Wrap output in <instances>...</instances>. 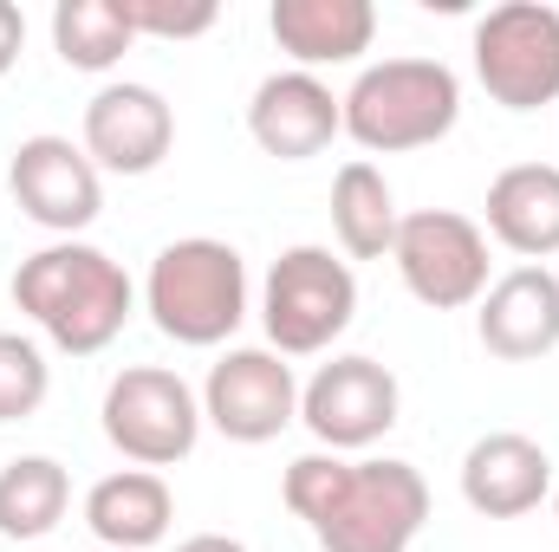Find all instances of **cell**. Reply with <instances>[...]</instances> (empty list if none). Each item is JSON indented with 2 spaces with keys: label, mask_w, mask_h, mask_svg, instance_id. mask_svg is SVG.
<instances>
[{
  "label": "cell",
  "mask_w": 559,
  "mask_h": 552,
  "mask_svg": "<svg viewBox=\"0 0 559 552\" xmlns=\"http://www.w3.org/2000/svg\"><path fill=\"white\" fill-rule=\"evenodd\" d=\"M274 46L293 59V72L319 65H352L378 39V7L371 0H274L267 13Z\"/></svg>",
  "instance_id": "cell-16"
},
{
  "label": "cell",
  "mask_w": 559,
  "mask_h": 552,
  "mask_svg": "<svg viewBox=\"0 0 559 552\" xmlns=\"http://www.w3.org/2000/svg\"><path fill=\"white\" fill-rule=\"evenodd\" d=\"M72 507V475L52 455H20L0 468V540H46Z\"/></svg>",
  "instance_id": "cell-20"
},
{
  "label": "cell",
  "mask_w": 559,
  "mask_h": 552,
  "mask_svg": "<svg viewBox=\"0 0 559 552\" xmlns=\"http://www.w3.org/2000/svg\"><path fill=\"white\" fill-rule=\"evenodd\" d=\"M462 501L481 520H521L540 501H554V461L534 435L521 429H488L462 455Z\"/></svg>",
  "instance_id": "cell-14"
},
{
  "label": "cell",
  "mask_w": 559,
  "mask_h": 552,
  "mask_svg": "<svg viewBox=\"0 0 559 552\" xmlns=\"http://www.w3.org/2000/svg\"><path fill=\"white\" fill-rule=\"evenodd\" d=\"M52 46L79 72H111L138 46V33L124 20V0H59L52 7Z\"/></svg>",
  "instance_id": "cell-21"
},
{
  "label": "cell",
  "mask_w": 559,
  "mask_h": 552,
  "mask_svg": "<svg viewBox=\"0 0 559 552\" xmlns=\"http://www.w3.org/2000/svg\"><path fill=\"white\" fill-rule=\"evenodd\" d=\"M98 552H105V547H98Z\"/></svg>",
  "instance_id": "cell-28"
},
{
  "label": "cell",
  "mask_w": 559,
  "mask_h": 552,
  "mask_svg": "<svg viewBox=\"0 0 559 552\" xmlns=\"http://www.w3.org/2000/svg\"><path fill=\"white\" fill-rule=\"evenodd\" d=\"M338 105H345V137L371 156L429 149L462 118V79L442 59H378L352 79Z\"/></svg>",
  "instance_id": "cell-3"
},
{
  "label": "cell",
  "mask_w": 559,
  "mask_h": 552,
  "mask_svg": "<svg viewBox=\"0 0 559 552\" xmlns=\"http://www.w3.org/2000/svg\"><path fill=\"white\" fill-rule=\"evenodd\" d=\"M397 274L429 312H462L488 292V235L455 208H417L397 221Z\"/></svg>",
  "instance_id": "cell-9"
},
{
  "label": "cell",
  "mask_w": 559,
  "mask_h": 552,
  "mask_svg": "<svg viewBox=\"0 0 559 552\" xmlns=\"http://www.w3.org/2000/svg\"><path fill=\"white\" fill-rule=\"evenodd\" d=\"M13 305H20L59 351L98 358V351L124 332V319H131V305H138V286H131V274H124L105 248H92V241H52V248H39V254L20 261V274H13Z\"/></svg>",
  "instance_id": "cell-1"
},
{
  "label": "cell",
  "mask_w": 559,
  "mask_h": 552,
  "mask_svg": "<svg viewBox=\"0 0 559 552\" xmlns=\"http://www.w3.org/2000/svg\"><path fill=\"white\" fill-rule=\"evenodd\" d=\"M7 189L26 208V221L52 228V235H85L105 208V176L85 156V143L72 137H26L7 163Z\"/></svg>",
  "instance_id": "cell-11"
},
{
  "label": "cell",
  "mask_w": 559,
  "mask_h": 552,
  "mask_svg": "<svg viewBox=\"0 0 559 552\" xmlns=\"http://www.w3.org/2000/svg\"><path fill=\"white\" fill-rule=\"evenodd\" d=\"M345 131V105L319 72H274L248 98V137L280 163H306Z\"/></svg>",
  "instance_id": "cell-13"
},
{
  "label": "cell",
  "mask_w": 559,
  "mask_h": 552,
  "mask_svg": "<svg viewBox=\"0 0 559 552\" xmlns=\"http://www.w3.org/2000/svg\"><path fill=\"white\" fill-rule=\"evenodd\" d=\"M488 235L527 267L559 254V163H514L488 182Z\"/></svg>",
  "instance_id": "cell-17"
},
{
  "label": "cell",
  "mask_w": 559,
  "mask_h": 552,
  "mask_svg": "<svg viewBox=\"0 0 559 552\" xmlns=\"http://www.w3.org/2000/svg\"><path fill=\"white\" fill-rule=\"evenodd\" d=\"M554 520H559V488H554Z\"/></svg>",
  "instance_id": "cell-27"
},
{
  "label": "cell",
  "mask_w": 559,
  "mask_h": 552,
  "mask_svg": "<svg viewBox=\"0 0 559 552\" xmlns=\"http://www.w3.org/2000/svg\"><path fill=\"white\" fill-rule=\"evenodd\" d=\"M176 520V494L163 475L150 468H118L105 481H92L85 494V527L105 552H150Z\"/></svg>",
  "instance_id": "cell-18"
},
{
  "label": "cell",
  "mask_w": 559,
  "mask_h": 552,
  "mask_svg": "<svg viewBox=\"0 0 559 552\" xmlns=\"http://www.w3.org/2000/svg\"><path fill=\"white\" fill-rule=\"evenodd\" d=\"M475 332L495 358L508 364H534L559 351V274L547 267H514L481 292V312H475Z\"/></svg>",
  "instance_id": "cell-15"
},
{
  "label": "cell",
  "mask_w": 559,
  "mask_h": 552,
  "mask_svg": "<svg viewBox=\"0 0 559 552\" xmlns=\"http://www.w3.org/2000/svg\"><path fill=\"white\" fill-rule=\"evenodd\" d=\"M429 520V481L397 455H371L345 468L338 501L312 527L319 552H411Z\"/></svg>",
  "instance_id": "cell-5"
},
{
  "label": "cell",
  "mask_w": 559,
  "mask_h": 552,
  "mask_svg": "<svg viewBox=\"0 0 559 552\" xmlns=\"http://www.w3.org/2000/svg\"><path fill=\"white\" fill-rule=\"evenodd\" d=\"M176 552H248L241 540H228V533H195V540H182Z\"/></svg>",
  "instance_id": "cell-26"
},
{
  "label": "cell",
  "mask_w": 559,
  "mask_h": 552,
  "mask_svg": "<svg viewBox=\"0 0 559 552\" xmlns=\"http://www.w3.org/2000/svg\"><path fill=\"white\" fill-rule=\"evenodd\" d=\"M98 416H105V442H111L124 461L150 468V475L189 461V455H195V435H202V397H195L176 371H163V364H131V371H118Z\"/></svg>",
  "instance_id": "cell-6"
},
{
  "label": "cell",
  "mask_w": 559,
  "mask_h": 552,
  "mask_svg": "<svg viewBox=\"0 0 559 552\" xmlns=\"http://www.w3.org/2000/svg\"><path fill=\"white\" fill-rule=\"evenodd\" d=\"M52 391V364L33 338L0 332V422H26Z\"/></svg>",
  "instance_id": "cell-22"
},
{
  "label": "cell",
  "mask_w": 559,
  "mask_h": 552,
  "mask_svg": "<svg viewBox=\"0 0 559 552\" xmlns=\"http://www.w3.org/2000/svg\"><path fill=\"white\" fill-rule=\"evenodd\" d=\"M20 46H26V13H20L13 0H0V79L13 72V59H20Z\"/></svg>",
  "instance_id": "cell-25"
},
{
  "label": "cell",
  "mask_w": 559,
  "mask_h": 552,
  "mask_svg": "<svg viewBox=\"0 0 559 552\" xmlns=\"http://www.w3.org/2000/svg\"><path fill=\"white\" fill-rule=\"evenodd\" d=\"M143 305H150V319H156L163 338H176L189 351H215L248 319V261L228 241H215V235L169 241L150 261Z\"/></svg>",
  "instance_id": "cell-2"
},
{
  "label": "cell",
  "mask_w": 559,
  "mask_h": 552,
  "mask_svg": "<svg viewBox=\"0 0 559 552\" xmlns=\"http://www.w3.org/2000/svg\"><path fill=\"white\" fill-rule=\"evenodd\" d=\"M176 143V111L156 85H105L85 105V156L98 163V176H150Z\"/></svg>",
  "instance_id": "cell-12"
},
{
  "label": "cell",
  "mask_w": 559,
  "mask_h": 552,
  "mask_svg": "<svg viewBox=\"0 0 559 552\" xmlns=\"http://www.w3.org/2000/svg\"><path fill=\"white\" fill-rule=\"evenodd\" d=\"M475 79L501 111H540L559 98V7L508 0L475 20Z\"/></svg>",
  "instance_id": "cell-7"
},
{
  "label": "cell",
  "mask_w": 559,
  "mask_h": 552,
  "mask_svg": "<svg viewBox=\"0 0 559 552\" xmlns=\"http://www.w3.org/2000/svg\"><path fill=\"white\" fill-rule=\"evenodd\" d=\"M202 422H215L228 442H274L286 422H299V384L293 364L267 345L222 351L202 384Z\"/></svg>",
  "instance_id": "cell-10"
},
{
  "label": "cell",
  "mask_w": 559,
  "mask_h": 552,
  "mask_svg": "<svg viewBox=\"0 0 559 552\" xmlns=\"http://www.w3.org/2000/svg\"><path fill=\"white\" fill-rule=\"evenodd\" d=\"M397 221L404 215H397V195H391L384 169L365 163V156H352L332 176V235H338V248L352 261H384L397 248Z\"/></svg>",
  "instance_id": "cell-19"
},
{
  "label": "cell",
  "mask_w": 559,
  "mask_h": 552,
  "mask_svg": "<svg viewBox=\"0 0 559 552\" xmlns=\"http://www.w3.org/2000/svg\"><path fill=\"white\" fill-rule=\"evenodd\" d=\"M345 455H332V448H312V455H299L293 468H286V481H280V494H286V507L306 520V527H319L325 520V507L338 501V488H345Z\"/></svg>",
  "instance_id": "cell-23"
},
{
  "label": "cell",
  "mask_w": 559,
  "mask_h": 552,
  "mask_svg": "<svg viewBox=\"0 0 559 552\" xmlns=\"http://www.w3.org/2000/svg\"><path fill=\"white\" fill-rule=\"evenodd\" d=\"M124 20L138 39H195L222 20L215 0H124Z\"/></svg>",
  "instance_id": "cell-24"
},
{
  "label": "cell",
  "mask_w": 559,
  "mask_h": 552,
  "mask_svg": "<svg viewBox=\"0 0 559 552\" xmlns=\"http://www.w3.org/2000/svg\"><path fill=\"white\" fill-rule=\"evenodd\" d=\"M358 312V274L332 254V248H286L274 274L261 286V325H267V351L280 358H312L325 351Z\"/></svg>",
  "instance_id": "cell-4"
},
{
  "label": "cell",
  "mask_w": 559,
  "mask_h": 552,
  "mask_svg": "<svg viewBox=\"0 0 559 552\" xmlns=\"http://www.w3.org/2000/svg\"><path fill=\"white\" fill-rule=\"evenodd\" d=\"M397 410H404V391H397L391 364H378L365 351H345V358L319 364L312 384H299V422L332 455H358V448L384 442L397 429Z\"/></svg>",
  "instance_id": "cell-8"
}]
</instances>
